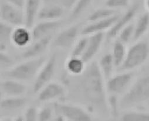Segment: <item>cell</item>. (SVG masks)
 <instances>
[{
    "mask_svg": "<svg viewBox=\"0 0 149 121\" xmlns=\"http://www.w3.org/2000/svg\"><path fill=\"white\" fill-rule=\"evenodd\" d=\"M81 75L79 88L85 101L92 109L103 112L107 111L105 79L98 62L93 61L89 63Z\"/></svg>",
    "mask_w": 149,
    "mask_h": 121,
    "instance_id": "cell-1",
    "label": "cell"
},
{
    "mask_svg": "<svg viewBox=\"0 0 149 121\" xmlns=\"http://www.w3.org/2000/svg\"><path fill=\"white\" fill-rule=\"evenodd\" d=\"M149 102V74L138 78L119 99L120 108L130 109Z\"/></svg>",
    "mask_w": 149,
    "mask_h": 121,
    "instance_id": "cell-2",
    "label": "cell"
},
{
    "mask_svg": "<svg viewBox=\"0 0 149 121\" xmlns=\"http://www.w3.org/2000/svg\"><path fill=\"white\" fill-rule=\"evenodd\" d=\"M47 59L43 56L26 59L16 66L5 71L3 75L7 78L13 79L21 82H27L36 78Z\"/></svg>",
    "mask_w": 149,
    "mask_h": 121,
    "instance_id": "cell-3",
    "label": "cell"
},
{
    "mask_svg": "<svg viewBox=\"0 0 149 121\" xmlns=\"http://www.w3.org/2000/svg\"><path fill=\"white\" fill-rule=\"evenodd\" d=\"M148 57L149 44L146 41H137L127 51L125 59L118 70L121 72L132 71L142 65Z\"/></svg>",
    "mask_w": 149,
    "mask_h": 121,
    "instance_id": "cell-4",
    "label": "cell"
},
{
    "mask_svg": "<svg viewBox=\"0 0 149 121\" xmlns=\"http://www.w3.org/2000/svg\"><path fill=\"white\" fill-rule=\"evenodd\" d=\"M53 107L55 115L63 116L66 120L91 121L92 120V116L89 112L77 105L56 102L54 103Z\"/></svg>",
    "mask_w": 149,
    "mask_h": 121,
    "instance_id": "cell-5",
    "label": "cell"
},
{
    "mask_svg": "<svg viewBox=\"0 0 149 121\" xmlns=\"http://www.w3.org/2000/svg\"><path fill=\"white\" fill-rule=\"evenodd\" d=\"M134 73L130 71L122 73L111 76L106 80V89L110 95H123L133 83Z\"/></svg>",
    "mask_w": 149,
    "mask_h": 121,
    "instance_id": "cell-6",
    "label": "cell"
},
{
    "mask_svg": "<svg viewBox=\"0 0 149 121\" xmlns=\"http://www.w3.org/2000/svg\"><path fill=\"white\" fill-rule=\"evenodd\" d=\"M56 66V56L53 54L47 60L35 78L32 88L33 94H38L45 86L51 82L55 73Z\"/></svg>",
    "mask_w": 149,
    "mask_h": 121,
    "instance_id": "cell-7",
    "label": "cell"
},
{
    "mask_svg": "<svg viewBox=\"0 0 149 121\" xmlns=\"http://www.w3.org/2000/svg\"><path fill=\"white\" fill-rule=\"evenodd\" d=\"M22 10L6 1L1 2L0 6V17L1 21L15 27L25 25V14Z\"/></svg>",
    "mask_w": 149,
    "mask_h": 121,
    "instance_id": "cell-8",
    "label": "cell"
},
{
    "mask_svg": "<svg viewBox=\"0 0 149 121\" xmlns=\"http://www.w3.org/2000/svg\"><path fill=\"white\" fill-rule=\"evenodd\" d=\"M81 24H74L62 31L54 41V46L62 50H69L76 43L78 37L81 34Z\"/></svg>",
    "mask_w": 149,
    "mask_h": 121,
    "instance_id": "cell-9",
    "label": "cell"
},
{
    "mask_svg": "<svg viewBox=\"0 0 149 121\" xmlns=\"http://www.w3.org/2000/svg\"><path fill=\"white\" fill-rule=\"evenodd\" d=\"M139 9V5L134 4L129 8L123 15H120L119 19L110 29L108 30L106 35L107 41L118 37L120 32L127 25H129L136 15Z\"/></svg>",
    "mask_w": 149,
    "mask_h": 121,
    "instance_id": "cell-10",
    "label": "cell"
},
{
    "mask_svg": "<svg viewBox=\"0 0 149 121\" xmlns=\"http://www.w3.org/2000/svg\"><path fill=\"white\" fill-rule=\"evenodd\" d=\"M65 90L62 85L51 82L38 93V99L42 102L61 100L65 98Z\"/></svg>",
    "mask_w": 149,
    "mask_h": 121,
    "instance_id": "cell-11",
    "label": "cell"
},
{
    "mask_svg": "<svg viewBox=\"0 0 149 121\" xmlns=\"http://www.w3.org/2000/svg\"><path fill=\"white\" fill-rule=\"evenodd\" d=\"M52 39L51 35L33 41L34 43L22 52L21 57L26 60L41 57L48 48Z\"/></svg>",
    "mask_w": 149,
    "mask_h": 121,
    "instance_id": "cell-12",
    "label": "cell"
},
{
    "mask_svg": "<svg viewBox=\"0 0 149 121\" xmlns=\"http://www.w3.org/2000/svg\"><path fill=\"white\" fill-rule=\"evenodd\" d=\"M62 24L61 20L56 21H41L34 25L31 31L33 41L51 35L52 33L58 29Z\"/></svg>",
    "mask_w": 149,
    "mask_h": 121,
    "instance_id": "cell-13",
    "label": "cell"
},
{
    "mask_svg": "<svg viewBox=\"0 0 149 121\" xmlns=\"http://www.w3.org/2000/svg\"><path fill=\"white\" fill-rule=\"evenodd\" d=\"M120 16V15L116 14L108 18L92 22L82 28L81 34L84 36L91 35L93 34L109 30L112 27Z\"/></svg>",
    "mask_w": 149,
    "mask_h": 121,
    "instance_id": "cell-14",
    "label": "cell"
},
{
    "mask_svg": "<svg viewBox=\"0 0 149 121\" xmlns=\"http://www.w3.org/2000/svg\"><path fill=\"white\" fill-rule=\"evenodd\" d=\"M0 89L1 93L7 97H22L27 91L26 87L22 82L10 78L2 80Z\"/></svg>",
    "mask_w": 149,
    "mask_h": 121,
    "instance_id": "cell-15",
    "label": "cell"
},
{
    "mask_svg": "<svg viewBox=\"0 0 149 121\" xmlns=\"http://www.w3.org/2000/svg\"><path fill=\"white\" fill-rule=\"evenodd\" d=\"M104 38L103 32L96 33L89 36L88 43L84 54L81 57L84 62H89L99 51Z\"/></svg>",
    "mask_w": 149,
    "mask_h": 121,
    "instance_id": "cell-16",
    "label": "cell"
},
{
    "mask_svg": "<svg viewBox=\"0 0 149 121\" xmlns=\"http://www.w3.org/2000/svg\"><path fill=\"white\" fill-rule=\"evenodd\" d=\"M33 41L32 32L26 26L14 28L12 34L11 43L18 48H25Z\"/></svg>",
    "mask_w": 149,
    "mask_h": 121,
    "instance_id": "cell-17",
    "label": "cell"
},
{
    "mask_svg": "<svg viewBox=\"0 0 149 121\" xmlns=\"http://www.w3.org/2000/svg\"><path fill=\"white\" fill-rule=\"evenodd\" d=\"M42 0H26L24 6V14L26 26L31 28L34 25L36 19L41 9Z\"/></svg>",
    "mask_w": 149,
    "mask_h": 121,
    "instance_id": "cell-18",
    "label": "cell"
},
{
    "mask_svg": "<svg viewBox=\"0 0 149 121\" xmlns=\"http://www.w3.org/2000/svg\"><path fill=\"white\" fill-rule=\"evenodd\" d=\"M64 8L57 4H48L41 8L37 19L41 21H56L63 17Z\"/></svg>",
    "mask_w": 149,
    "mask_h": 121,
    "instance_id": "cell-19",
    "label": "cell"
},
{
    "mask_svg": "<svg viewBox=\"0 0 149 121\" xmlns=\"http://www.w3.org/2000/svg\"><path fill=\"white\" fill-rule=\"evenodd\" d=\"M26 102V99L23 97H7L1 99L0 108L3 111H15L23 108Z\"/></svg>",
    "mask_w": 149,
    "mask_h": 121,
    "instance_id": "cell-20",
    "label": "cell"
},
{
    "mask_svg": "<svg viewBox=\"0 0 149 121\" xmlns=\"http://www.w3.org/2000/svg\"><path fill=\"white\" fill-rule=\"evenodd\" d=\"M98 64L105 80H107L112 76L114 68L116 67L112 54L107 53L103 55L100 59Z\"/></svg>",
    "mask_w": 149,
    "mask_h": 121,
    "instance_id": "cell-21",
    "label": "cell"
},
{
    "mask_svg": "<svg viewBox=\"0 0 149 121\" xmlns=\"http://www.w3.org/2000/svg\"><path fill=\"white\" fill-rule=\"evenodd\" d=\"M14 27L1 21L0 23V51H6L8 46L11 43V38Z\"/></svg>",
    "mask_w": 149,
    "mask_h": 121,
    "instance_id": "cell-22",
    "label": "cell"
},
{
    "mask_svg": "<svg viewBox=\"0 0 149 121\" xmlns=\"http://www.w3.org/2000/svg\"><path fill=\"white\" fill-rule=\"evenodd\" d=\"M149 29V13L142 14L134 25L133 41H137Z\"/></svg>",
    "mask_w": 149,
    "mask_h": 121,
    "instance_id": "cell-23",
    "label": "cell"
},
{
    "mask_svg": "<svg viewBox=\"0 0 149 121\" xmlns=\"http://www.w3.org/2000/svg\"><path fill=\"white\" fill-rule=\"evenodd\" d=\"M85 64L81 57L70 56L66 63V69L71 75H80L86 68Z\"/></svg>",
    "mask_w": 149,
    "mask_h": 121,
    "instance_id": "cell-24",
    "label": "cell"
},
{
    "mask_svg": "<svg viewBox=\"0 0 149 121\" xmlns=\"http://www.w3.org/2000/svg\"><path fill=\"white\" fill-rule=\"evenodd\" d=\"M126 53V44L116 39L113 44L112 53H111L116 68H118L122 65L125 59Z\"/></svg>",
    "mask_w": 149,
    "mask_h": 121,
    "instance_id": "cell-25",
    "label": "cell"
},
{
    "mask_svg": "<svg viewBox=\"0 0 149 121\" xmlns=\"http://www.w3.org/2000/svg\"><path fill=\"white\" fill-rule=\"evenodd\" d=\"M116 10L111 9L107 7L100 8L95 10L88 17V21L92 22L102 20L108 18L111 16L115 15Z\"/></svg>",
    "mask_w": 149,
    "mask_h": 121,
    "instance_id": "cell-26",
    "label": "cell"
},
{
    "mask_svg": "<svg viewBox=\"0 0 149 121\" xmlns=\"http://www.w3.org/2000/svg\"><path fill=\"white\" fill-rule=\"evenodd\" d=\"M120 120L123 121H149V112L128 111L121 116Z\"/></svg>",
    "mask_w": 149,
    "mask_h": 121,
    "instance_id": "cell-27",
    "label": "cell"
},
{
    "mask_svg": "<svg viewBox=\"0 0 149 121\" xmlns=\"http://www.w3.org/2000/svg\"><path fill=\"white\" fill-rule=\"evenodd\" d=\"M134 32V25L130 23L120 32L118 36V39L126 45L133 41Z\"/></svg>",
    "mask_w": 149,
    "mask_h": 121,
    "instance_id": "cell-28",
    "label": "cell"
},
{
    "mask_svg": "<svg viewBox=\"0 0 149 121\" xmlns=\"http://www.w3.org/2000/svg\"><path fill=\"white\" fill-rule=\"evenodd\" d=\"M93 0H78V3L72 10L70 19L78 18L91 5Z\"/></svg>",
    "mask_w": 149,
    "mask_h": 121,
    "instance_id": "cell-29",
    "label": "cell"
},
{
    "mask_svg": "<svg viewBox=\"0 0 149 121\" xmlns=\"http://www.w3.org/2000/svg\"><path fill=\"white\" fill-rule=\"evenodd\" d=\"M88 40L89 37L86 36H84L81 38L79 41L74 45L70 54V56L82 57L86 50Z\"/></svg>",
    "mask_w": 149,
    "mask_h": 121,
    "instance_id": "cell-30",
    "label": "cell"
},
{
    "mask_svg": "<svg viewBox=\"0 0 149 121\" xmlns=\"http://www.w3.org/2000/svg\"><path fill=\"white\" fill-rule=\"evenodd\" d=\"M107 105L109 112L114 118H116L119 115V109L120 108L119 100L118 96L110 95L107 98Z\"/></svg>",
    "mask_w": 149,
    "mask_h": 121,
    "instance_id": "cell-31",
    "label": "cell"
},
{
    "mask_svg": "<svg viewBox=\"0 0 149 121\" xmlns=\"http://www.w3.org/2000/svg\"><path fill=\"white\" fill-rule=\"evenodd\" d=\"M54 113H55L54 107L50 106H44L41 108L38 112L39 121H49L54 118Z\"/></svg>",
    "mask_w": 149,
    "mask_h": 121,
    "instance_id": "cell-32",
    "label": "cell"
},
{
    "mask_svg": "<svg viewBox=\"0 0 149 121\" xmlns=\"http://www.w3.org/2000/svg\"><path fill=\"white\" fill-rule=\"evenodd\" d=\"M130 1V0H106L104 5L107 8L116 10L128 7Z\"/></svg>",
    "mask_w": 149,
    "mask_h": 121,
    "instance_id": "cell-33",
    "label": "cell"
},
{
    "mask_svg": "<svg viewBox=\"0 0 149 121\" xmlns=\"http://www.w3.org/2000/svg\"><path fill=\"white\" fill-rule=\"evenodd\" d=\"M14 61L6 53V51H1L0 53V66L1 69H9L13 67Z\"/></svg>",
    "mask_w": 149,
    "mask_h": 121,
    "instance_id": "cell-34",
    "label": "cell"
},
{
    "mask_svg": "<svg viewBox=\"0 0 149 121\" xmlns=\"http://www.w3.org/2000/svg\"><path fill=\"white\" fill-rule=\"evenodd\" d=\"M48 4H55L62 7L64 9L72 10L78 0H45Z\"/></svg>",
    "mask_w": 149,
    "mask_h": 121,
    "instance_id": "cell-35",
    "label": "cell"
},
{
    "mask_svg": "<svg viewBox=\"0 0 149 121\" xmlns=\"http://www.w3.org/2000/svg\"><path fill=\"white\" fill-rule=\"evenodd\" d=\"M38 112L35 106H29L25 111L24 114L25 120L26 121H36L38 119Z\"/></svg>",
    "mask_w": 149,
    "mask_h": 121,
    "instance_id": "cell-36",
    "label": "cell"
},
{
    "mask_svg": "<svg viewBox=\"0 0 149 121\" xmlns=\"http://www.w3.org/2000/svg\"><path fill=\"white\" fill-rule=\"evenodd\" d=\"M4 1L21 9H24L26 2V0H4Z\"/></svg>",
    "mask_w": 149,
    "mask_h": 121,
    "instance_id": "cell-37",
    "label": "cell"
},
{
    "mask_svg": "<svg viewBox=\"0 0 149 121\" xmlns=\"http://www.w3.org/2000/svg\"><path fill=\"white\" fill-rule=\"evenodd\" d=\"M14 120H16V121H22V120H25L24 116L18 115V116H17L15 118Z\"/></svg>",
    "mask_w": 149,
    "mask_h": 121,
    "instance_id": "cell-38",
    "label": "cell"
},
{
    "mask_svg": "<svg viewBox=\"0 0 149 121\" xmlns=\"http://www.w3.org/2000/svg\"><path fill=\"white\" fill-rule=\"evenodd\" d=\"M146 6H147V8L149 10V0H146Z\"/></svg>",
    "mask_w": 149,
    "mask_h": 121,
    "instance_id": "cell-39",
    "label": "cell"
},
{
    "mask_svg": "<svg viewBox=\"0 0 149 121\" xmlns=\"http://www.w3.org/2000/svg\"><path fill=\"white\" fill-rule=\"evenodd\" d=\"M148 104H149V102H148Z\"/></svg>",
    "mask_w": 149,
    "mask_h": 121,
    "instance_id": "cell-40",
    "label": "cell"
}]
</instances>
